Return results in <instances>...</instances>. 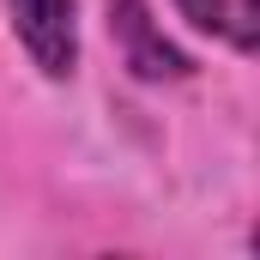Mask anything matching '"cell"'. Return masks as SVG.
<instances>
[{"label": "cell", "mask_w": 260, "mask_h": 260, "mask_svg": "<svg viewBox=\"0 0 260 260\" xmlns=\"http://www.w3.org/2000/svg\"><path fill=\"white\" fill-rule=\"evenodd\" d=\"M0 6L18 55L49 85H67L79 73V0H0Z\"/></svg>", "instance_id": "1"}, {"label": "cell", "mask_w": 260, "mask_h": 260, "mask_svg": "<svg viewBox=\"0 0 260 260\" xmlns=\"http://www.w3.org/2000/svg\"><path fill=\"white\" fill-rule=\"evenodd\" d=\"M109 37L139 85H182L194 79V55L176 49L151 12V0H109Z\"/></svg>", "instance_id": "2"}, {"label": "cell", "mask_w": 260, "mask_h": 260, "mask_svg": "<svg viewBox=\"0 0 260 260\" xmlns=\"http://www.w3.org/2000/svg\"><path fill=\"white\" fill-rule=\"evenodd\" d=\"M170 6L194 37H212L230 55L260 49V0H170Z\"/></svg>", "instance_id": "3"}]
</instances>
